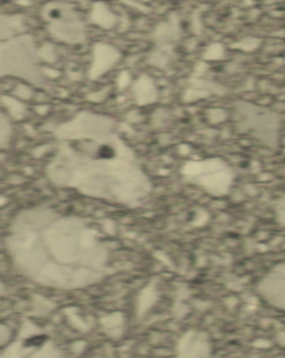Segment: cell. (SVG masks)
Segmentation results:
<instances>
[{
  "instance_id": "cell-1",
  "label": "cell",
  "mask_w": 285,
  "mask_h": 358,
  "mask_svg": "<svg viewBox=\"0 0 285 358\" xmlns=\"http://www.w3.org/2000/svg\"><path fill=\"white\" fill-rule=\"evenodd\" d=\"M45 340V338H43V336H39V337H34V338L29 339V341L27 342V345H39L41 344Z\"/></svg>"
}]
</instances>
